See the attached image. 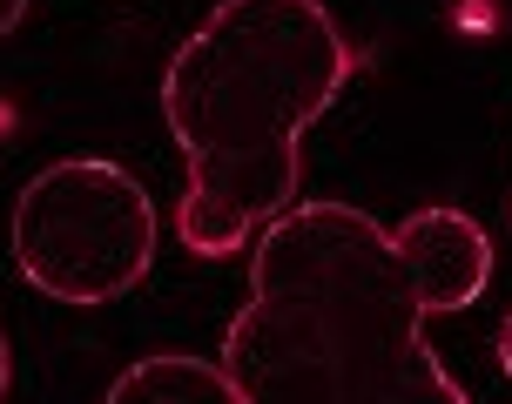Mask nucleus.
Instances as JSON below:
<instances>
[{
  "instance_id": "3",
  "label": "nucleus",
  "mask_w": 512,
  "mask_h": 404,
  "mask_svg": "<svg viewBox=\"0 0 512 404\" xmlns=\"http://www.w3.org/2000/svg\"><path fill=\"white\" fill-rule=\"evenodd\" d=\"M162 216L135 169L108 155H61L21 182L7 209V250L41 297L102 310L155 270Z\"/></svg>"
},
{
  "instance_id": "8",
  "label": "nucleus",
  "mask_w": 512,
  "mask_h": 404,
  "mask_svg": "<svg viewBox=\"0 0 512 404\" xmlns=\"http://www.w3.org/2000/svg\"><path fill=\"white\" fill-rule=\"evenodd\" d=\"M14 391V351H7V330H0V398Z\"/></svg>"
},
{
  "instance_id": "2",
  "label": "nucleus",
  "mask_w": 512,
  "mask_h": 404,
  "mask_svg": "<svg viewBox=\"0 0 512 404\" xmlns=\"http://www.w3.org/2000/svg\"><path fill=\"white\" fill-rule=\"evenodd\" d=\"M358 75L324 0H216L162 68V122L182 155V243L209 263L304 196V135Z\"/></svg>"
},
{
  "instance_id": "5",
  "label": "nucleus",
  "mask_w": 512,
  "mask_h": 404,
  "mask_svg": "<svg viewBox=\"0 0 512 404\" xmlns=\"http://www.w3.org/2000/svg\"><path fill=\"white\" fill-rule=\"evenodd\" d=\"M243 404L236 378L223 371V357H189V351H155L135 357L122 378L108 384V404Z\"/></svg>"
},
{
  "instance_id": "4",
  "label": "nucleus",
  "mask_w": 512,
  "mask_h": 404,
  "mask_svg": "<svg viewBox=\"0 0 512 404\" xmlns=\"http://www.w3.org/2000/svg\"><path fill=\"white\" fill-rule=\"evenodd\" d=\"M398 243V263H405L411 290L425 303V317H452L465 303L486 297L492 283V236L486 223H472L452 202H432V209H411L405 223L391 229Z\"/></svg>"
},
{
  "instance_id": "7",
  "label": "nucleus",
  "mask_w": 512,
  "mask_h": 404,
  "mask_svg": "<svg viewBox=\"0 0 512 404\" xmlns=\"http://www.w3.org/2000/svg\"><path fill=\"white\" fill-rule=\"evenodd\" d=\"M492 351H499V371L512 378V310H506V324H499V337H492Z\"/></svg>"
},
{
  "instance_id": "6",
  "label": "nucleus",
  "mask_w": 512,
  "mask_h": 404,
  "mask_svg": "<svg viewBox=\"0 0 512 404\" xmlns=\"http://www.w3.org/2000/svg\"><path fill=\"white\" fill-rule=\"evenodd\" d=\"M27 7H34V0H0V41H7V34L27 21Z\"/></svg>"
},
{
  "instance_id": "1",
  "label": "nucleus",
  "mask_w": 512,
  "mask_h": 404,
  "mask_svg": "<svg viewBox=\"0 0 512 404\" xmlns=\"http://www.w3.org/2000/svg\"><path fill=\"white\" fill-rule=\"evenodd\" d=\"M223 371L243 404H465L391 229L337 196H297L256 229Z\"/></svg>"
}]
</instances>
